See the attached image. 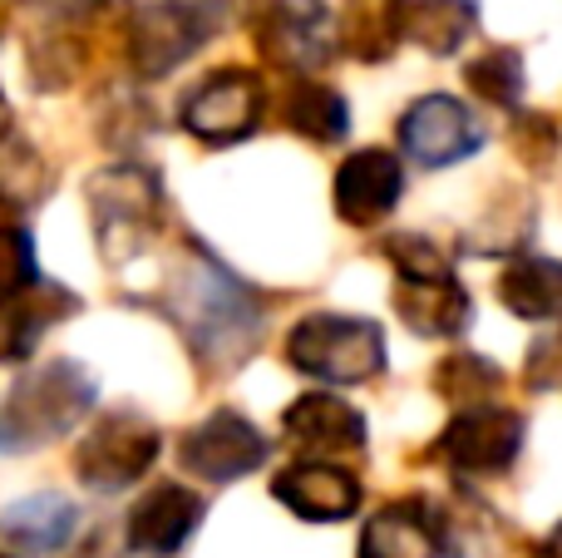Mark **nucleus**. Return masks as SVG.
Wrapping results in <instances>:
<instances>
[{
  "instance_id": "3",
  "label": "nucleus",
  "mask_w": 562,
  "mask_h": 558,
  "mask_svg": "<svg viewBox=\"0 0 562 558\" xmlns=\"http://www.w3.org/2000/svg\"><path fill=\"white\" fill-rule=\"evenodd\" d=\"M89 203V223H94V243L104 253L109 267L138 257L164 227V178L148 164H109L89 178L85 188Z\"/></svg>"
},
{
  "instance_id": "5",
  "label": "nucleus",
  "mask_w": 562,
  "mask_h": 558,
  "mask_svg": "<svg viewBox=\"0 0 562 558\" xmlns=\"http://www.w3.org/2000/svg\"><path fill=\"white\" fill-rule=\"evenodd\" d=\"M227 20V0H138L124 20V55L138 79H164L207 45Z\"/></svg>"
},
{
  "instance_id": "13",
  "label": "nucleus",
  "mask_w": 562,
  "mask_h": 558,
  "mask_svg": "<svg viewBox=\"0 0 562 558\" xmlns=\"http://www.w3.org/2000/svg\"><path fill=\"white\" fill-rule=\"evenodd\" d=\"M203 494L188 490V484H158V490H148L144 500L128 510V549L144 554V558H178L188 549V539H193L198 529H203Z\"/></svg>"
},
{
  "instance_id": "26",
  "label": "nucleus",
  "mask_w": 562,
  "mask_h": 558,
  "mask_svg": "<svg viewBox=\"0 0 562 558\" xmlns=\"http://www.w3.org/2000/svg\"><path fill=\"white\" fill-rule=\"evenodd\" d=\"M543 366H553V371L543 376V391H548V386H562V326H558L553 336H543V342L533 346V356H528V381H533Z\"/></svg>"
},
{
  "instance_id": "23",
  "label": "nucleus",
  "mask_w": 562,
  "mask_h": 558,
  "mask_svg": "<svg viewBox=\"0 0 562 558\" xmlns=\"http://www.w3.org/2000/svg\"><path fill=\"white\" fill-rule=\"evenodd\" d=\"M469 89H474L484 104H498V109H514L524 99V55L514 45H494L484 49L479 59H469L464 69Z\"/></svg>"
},
{
  "instance_id": "9",
  "label": "nucleus",
  "mask_w": 562,
  "mask_h": 558,
  "mask_svg": "<svg viewBox=\"0 0 562 558\" xmlns=\"http://www.w3.org/2000/svg\"><path fill=\"white\" fill-rule=\"evenodd\" d=\"M262 114H267V85L257 79V69H217L198 89H188L183 109H178L183 129L207 148L243 144L247 134H257Z\"/></svg>"
},
{
  "instance_id": "27",
  "label": "nucleus",
  "mask_w": 562,
  "mask_h": 558,
  "mask_svg": "<svg viewBox=\"0 0 562 558\" xmlns=\"http://www.w3.org/2000/svg\"><path fill=\"white\" fill-rule=\"evenodd\" d=\"M25 5L45 10L49 20H85V15H94L104 0H25Z\"/></svg>"
},
{
  "instance_id": "18",
  "label": "nucleus",
  "mask_w": 562,
  "mask_h": 558,
  "mask_svg": "<svg viewBox=\"0 0 562 558\" xmlns=\"http://www.w3.org/2000/svg\"><path fill=\"white\" fill-rule=\"evenodd\" d=\"M79 534V504L65 494H25L0 510V539L15 554H59Z\"/></svg>"
},
{
  "instance_id": "21",
  "label": "nucleus",
  "mask_w": 562,
  "mask_h": 558,
  "mask_svg": "<svg viewBox=\"0 0 562 558\" xmlns=\"http://www.w3.org/2000/svg\"><path fill=\"white\" fill-rule=\"evenodd\" d=\"M281 119L311 144H340L350 134V104L321 79H291L281 94Z\"/></svg>"
},
{
  "instance_id": "10",
  "label": "nucleus",
  "mask_w": 562,
  "mask_h": 558,
  "mask_svg": "<svg viewBox=\"0 0 562 558\" xmlns=\"http://www.w3.org/2000/svg\"><path fill=\"white\" fill-rule=\"evenodd\" d=\"M528 421L508 405H469L445 425V435L435 440V455L454 475H504L514 470L518 450H524Z\"/></svg>"
},
{
  "instance_id": "7",
  "label": "nucleus",
  "mask_w": 562,
  "mask_h": 558,
  "mask_svg": "<svg viewBox=\"0 0 562 558\" xmlns=\"http://www.w3.org/2000/svg\"><path fill=\"white\" fill-rule=\"evenodd\" d=\"M158 450H164V435H158V425L148 421V415L109 411L104 421L79 440L75 475H79V484H89V490L114 494V490H124V484L144 480V475L154 470Z\"/></svg>"
},
{
  "instance_id": "30",
  "label": "nucleus",
  "mask_w": 562,
  "mask_h": 558,
  "mask_svg": "<svg viewBox=\"0 0 562 558\" xmlns=\"http://www.w3.org/2000/svg\"><path fill=\"white\" fill-rule=\"evenodd\" d=\"M0 558H15V554H0Z\"/></svg>"
},
{
  "instance_id": "4",
  "label": "nucleus",
  "mask_w": 562,
  "mask_h": 558,
  "mask_svg": "<svg viewBox=\"0 0 562 558\" xmlns=\"http://www.w3.org/2000/svg\"><path fill=\"white\" fill-rule=\"evenodd\" d=\"M385 253H390V263H395V306L409 332H419V336L464 332L474 302H469L464 282L454 277L449 257L419 233L390 237Z\"/></svg>"
},
{
  "instance_id": "12",
  "label": "nucleus",
  "mask_w": 562,
  "mask_h": 558,
  "mask_svg": "<svg viewBox=\"0 0 562 558\" xmlns=\"http://www.w3.org/2000/svg\"><path fill=\"white\" fill-rule=\"evenodd\" d=\"M400 148L419 168H454L484 148V124L454 94H425L400 114Z\"/></svg>"
},
{
  "instance_id": "2",
  "label": "nucleus",
  "mask_w": 562,
  "mask_h": 558,
  "mask_svg": "<svg viewBox=\"0 0 562 558\" xmlns=\"http://www.w3.org/2000/svg\"><path fill=\"white\" fill-rule=\"evenodd\" d=\"M94 411V376L69 356L20 371L0 405V450H40V445L69 435L85 415Z\"/></svg>"
},
{
  "instance_id": "25",
  "label": "nucleus",
  "mask_w": 562,
  "mask_h": 558,
  "mask_svg": "<svg viewBox=\"0 0 562 558\" xmlns=\"http://www.w3.org/2000/svg\"><path fill=\"white\" fill-rule=\"evenodd\" d=\"M35 287H40V267L30 233L25 227H0V312L25 302Z\"/></svg>"
},
{
  "instance_id": "1",
  "label": "nucleus",
  "mask_w": 562,
  "mask_h": 558,
  "mask_svg": "<svg viewBox=\"0 0 562 558\" xmlns=\"http://www.w3.org/2000/svg\"><path fill=\"white\" fill-rule=\"evenodd\" d=\"M164 316L183 332L188 351L198 356L203 371H233L262 342V302L252 287H243V277H233L223 263L193 247L188 263L173 272V282L164 287Z\"/></svg>"
},
{
  "instance_id": "6",
  "label": "nucleus",
  "mask_w": 562,
  "mask_h": 558,
  "mask_svg": "<svg viewBox=\"0 0 562 558\" xmlns=\"http://www.w3.org/2000/svg\"><path fill=\"white\" fill-rule=\"evenodd\" d=\"M286 366L326 386L375 381L385 371V332H380V322H366V316H301L286 336Z\"/></svg>"
},
{
  "instance_id": "19",
  "label": "nucleus",
  "mask_w": 562,
  "mask_h": 558,
  "mask_svg": "<svg viewBox=\"0 0 562 558\" xmlns=\"http://www.w3.org/2000/svg\"><path fill=\"white\" fill-rule=\"evenodd\" d=\"M405 40L429 55H454L479 30V0H400Z\"/></svg>"
},
{
  "instance_id": "16",
  "label": "nucleus",
  "mask_w": 562,
  "mask_h": 558,
  "mask_svg": "<svg viewBox=\"0 0 562 558\" xmlns=\"http://www.w3.org/2000/svg\"><path fill=\"white\" fill-rule=\"evenodd\" d=\"M400 193H405V168L385 148H360L336 174V213L350 227H370L380 217H390Z\"/></svg>"
},
{
  "instance_id": "20",
  "label": "nucleus",
  "mask_w": 562,
  "mask_h": 558,
  "mask_svg": "<svg viewBox=\"0 0 562 558\" xmlns=\"http://www.w3.org/2000/svg\"><path fill=\"white\" fill-rule=\"evenodd\" d=\"M498 297L524 322H558L562 326V263L558 257H518L498 277Z\"/></svg>"
},
{
  "instance_id": "14",
  "label": "nucleus",
  "mask_w": 562,
  "mask_h": 558,
  "mask_svg": "<svg viewBox=\"0 0 562 558\" xmlns=\"http://www.w3.org/2000/svg\"><path fill=\"white\" fill-rule=\"evenodd\" d=\"M272 494L306 524H340L360 510V480L346 465L330 460H301L272 480Z\"/></svg>"
},
{
  "instance_id": "28",
  "label": "nucleus",
  "mask_w": 562,
  "mask_h": 558,
  "mask_svg": "<svg viewBox=\"0 0 562 558\" xmlns=\"http://www.w3.org/2000/svg\"><path fill=\"white\" fill-rule=\"evenodd\" d=\"M10 138V99H5V89H0V144Z\"/></svg>"
},
{
  "instance_id": "24",
  "label": "nucleus",
  "mask_w": 562,
  "mask_h": 558,
  "mask_svg": "<svg viewBox=\"0 0 562 558\" xmlns=\"http://www.w3.org/2000/svg\"><path fill=\"white\" fill-rule=\"evenodd\" d=\"M435 386L449 395V401H469V405H484L488 395L504 386V371H498L488 356L474 351H454L445 356V366L435 371Z\"/></svg>"
},
{
  "instance_id": "8",
  "label": "nucleus",
  "mask_w": 562,
  "mask_h": 558,
  "mask_svg": "<svg viewBox=\"0 0 562 558\" xmlns=\"http://www.w3.org/2000/svg\"><path fill=\"white\" fill-rule=\"evenodd\" d=\"M257 49L267 65L286 69L296 79H311L316 69H326L336 59V20L321 0H267L252 20Z\"/></svg>"
},
{
  "instance_id": "22",
  "label": "nucleus",
  "mask_w": 562,
  "mask_h": 558,
  "mask_svg": "<svg viewBox=\"0 0 562 558\" xmlns=\"http://www.w3.org/2000/svg\"><path fill=\"white\" fill-rule=\"evenodd\" d=\"M340 45L366 65L395 55V45L405 40V20H400V0H350L346 15L336 20Z\"/></svg>"
},
{
  "instance_id": "29",
  "label": "nucleus",
  "mask_w": 562,
  "mask_h": 558,
  "mask_svg": "<svg viewBox=\"0 0 562 558\" xmlns=\"http://www.w3.org/2000/svg\"><path fill=\"white\" fill-rule=\"evenodd\" d=\"M548 558H562V524L548 534Z\"/></svg>"
},
{
  "instance_id": "15",
  "label": "nucleus",
  "mask_w": 562,
  "mask_h": 558,
  "mask_svg": "<svg viewBox=\"0 0 562 558\" xmlns=\"http://www.w3.org/2000/svg\"><path fill=\"white\" fill-rule=\"evenodd\" d=\"M281 431L296 450H306L311 460H326V455H350L366 450V415L346 401V395L330 391H311L301 401L286 405L281 415Z\"/></svg>"
},
{
  "instance_id": "17",
  "label": "nucleus",
  "mask_w": 562,
  "mask_h": 558,
  "mask_svg": "<svg viewBox=\"0 0 562 558\" xmlns=\"http://www.w3.org/2000/svg\"><path fill=\"white\" fill-rule=\"evenodd\" d=\"M445 524H439V504L429 500H400L370 514L360 529L356 558H445Z\"/></svg>"
},
{
  "instance_id": "11",
  "label": "nucleus",
  "mask_w": 562,
  "mask_h": 558,
  "mask_svg": "<svg viewBox=\"0 0 562 558\" xmlns=\"http://www.w3.org/2000/svg\"><path fill=\"white\" fill-rule=\"evenodd\" d=\"M267 455H272V440H267L243 411H213L203 425H193V431L183 435V445H178V465L203 484L243 480V475L262 470Z\"/></svg>"
}]
</instances>
